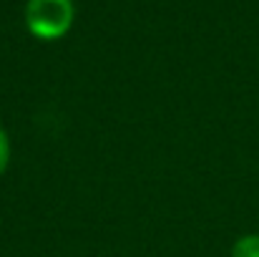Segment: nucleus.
<instances>
[{"mask_svg": "<svg viewBox=\"0 0 259 257\" xmlns=\"http://www.w3.org/2000/svg\"><path fill=\"white\" fill-rule=\"evenodd\" d=\"M76 18V5L73 0H28L25 3V28L33 38L53 43L61 41Z\"/></svg>", "mask_w": 259, "mask_h": 257, "instance_id": "nucleus-1", "label": "nucleus"}, {"mask_svg": "<svg viewBox=\"0 0 259 257\" xmlns=\"http://www.w3.org/2000/svg\"><path fill=\"white\" fill-rule=\"evenodd\" d=\"M229 257H259V235L257 232H247L242 237L234 240Z\"/></svg>", "mask_w": 259, "mask_h": 257, "instance_id": "nucleus-2", "label": "nucleus"}, {"mask_svg": "<svg viewBox=\"0 0 259 257\" xmlns=\"http://www.w3.org/2000/svg\"><path fill=\"white\" fill-rule=\"evenodd\" d=\"M10 157H13V146H10V136L8 131L0 126V176L10 167Z\"/></svg>", "mask_w": 259, "mask_h": 257, "instance_id": "nucleus-3", "label": "nucleus"}]
</instances>
